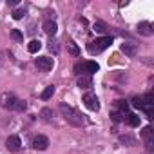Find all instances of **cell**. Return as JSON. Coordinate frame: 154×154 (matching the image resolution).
I'll return each instance as SVG.
<instances>
[{"instance_id": "obj_1", "label": "cell", "mask_w": 154, "mask_h": 154, "mask_svg": "<svg viewBox=\"0 0 154 154\" xmlns=\"http://www.w3.org/2000/svg\"><path fill=\"white\" fill-rule=\"evenodd\" d=\"M60 112H62L63 120H65L67 123L74 125V127H84V125L87 123V120L84 118V114H82L80 111L72 109V107L67 105V103H60Z\"/></svg>"}, {"instance_id": "obj_2", "label": "cell", "mask_w": 154, "mask_h": 154, "mask_svg": "<svg viewBox=\"0 0 154 154\" xmlns=\"http://www.w3.org/2000/svg\"><path fill=\"white\" fill-rule=\"evenodd\" d=\"M112 44V36H102V38H96L93 42L87 44V51L91 54H100L103 49H107L109 45Z\"/></svg>"}, {"instance_id": "obj_3", "label": "cell", "mask_w": 154, "mask_h": 154, "mask_svg": "<svg viewBox=\"0 0 154 154\" xmlns=\"http://www.w3.org/2000/svg\"><path fill=\"white\" fill-rule=\"evenodd\" d=\"M82 102L85 103V107H87L89 111H94V112L100 111V100H98V96H96L94 93H85L84 98H82Z\"/></svg>"}, {"instance_id": "obj_4", "label": "cell", "mask_w": 154, "mask_h": 154, "mask_svg": "<svg viewBox=\"0 0 154 154\" xmlns=\"http://www.w3.org/2000/svg\"><path fill=\"white\" fill-rule=\"evenodd\" d=\"M141 140H143V143H145L147 150H149V152H152V150H154V131H152V127H150V125H147V127L141 131Z\"/></svg>"}, {"instance_id": "obj_5", "label": "cell", "mask_w": 154, "mask_h": 154, "mask_svg": "<svg viewBox=\"0 0 154 154\" xmlns=\"http://www.w3.org/2000/svg\"><path fill=\"white\" fill-rule=\"evenodd\" d=\"M0 102H2V107H6V109H9V111H17V105H18L20 98H17V96L11 94V93H4L2 98H0Z\"/></svg>"}, {"instance_id": "obj_6", "label": "cell", "mask_w": 154, "mask_h": 154, "mask_svg": "<svg viewBox=\"0 0 154 154\" xmlns=\"http://www.w3.org/2000/svg\"><path fill=\"white\" fill-rule=\"evenodd\" d=\"M31 145H33V149H35V150H45V149L49 147V138H47V136H44V134H38V136H35V138H33Z\"/></svg>"}, {"instance_id": "obj_7", "label": "cell", "mask_w": 154, "mask_h": 154, "mask_svg": "<svg viewBox=\"0 0 154 154\" xmlns=\"http://www.w3.org/2000/svg\"><path fill=\"white\" fill-rule=\"evenodd\" d=\"M35 63H36V67H38L40 71H44V72L51 71V69H53V65H54L53 58H49V56H38Z\"/></svg>"}, {"instance_id": "obj_8", "label": "cell", "mask_w": 154, "mask_h": 154, "mask_svg": "<svg viewBox=\"0 0 154 154\" xmlns=\"http://www.w3.org/2000/svg\"><path fill=\"white\" fill-rule=\"evenodd\" d=\"M6 147H8L11 152H18V150L22 149V140H20V136L11 134V136L6 140Z\"/></svg>"}, {"instance_id": "obj_9", "label": "cell", "mask_w": 154, "mask_h": 154, "mask_svg": "<svg viewBox=\"0 0 154 154\" xmlns=\"http://www.w3.org/2000/svg\"><path fill=\"white\" fill-rule=\"evenodd\" d=\"M136 29H138V33H140L141 36H152V35H154V27H152L150 22H140Z\"/></svg>"}, {"instance_id": "obj_10", "label": "cell", "mask_w": 154, "mask_h": 154, "mask_svg": "<svg viewBox=\"0 0 154 154\" xmlns=\"http://www.w3.org/2000/svg\"><path fill=\"white\" fill-rule=\"evenodd\" d=\"M122 53H123L125 56H129V58H134V56L138 54V47H136V44H132V42H125V44H122Z\"/></svg>"}, {"instance_id": "obj_11", "label": "cell", "mask_w": 154, "mask_h": 154, "mask_svg": "<svg viewBox=\"0 0 154 154\" xmlns=\"http://www.w3.org/2000/svg\"><path fill=\"white\" fill-rule=\"evenodd\" d=\"M42 29H44V33H45V35L54 36V35H56V31H58V26H56V22H54V20H45V22H44V26H42Z\"/></svg>"}, {"instance_id": "obj_12", "label": "cell", "mask_w": 154, "mask_h": 154, "mask_svg": "<svg viewBox=\"0 0 154 154\" xmlns=\"http://www.w3.org/2000/svg\"><path fill=\"white\" fill-rule=\"evenodd\" d=\"M78 87H82V89H89V87H93V78L89 74H82V76H78Z\"/></svg>"}, {"instance_id": "obj_13", "label": "cell", "mask_w": 154, "mask_h": 154, "mask_svg": "<svg viewBox=\"0 0 154 154\" xmlns=\"http://www.w3.org/2000/svg\"><path fill=\"white\" fill-rule=\"evenodd\" d=\"M74 74H87V62H76L74 63Z\"/></svg>"}, {"instance_id": "obj_14", "label": "cell", "mask_w": 154, "mask_h": 154, "mask_svg": "<svg viewBox=\"0 0 154 154\" xmlns=\"http://www.w3.org/2000/svg\"><path fill=\"white\" fill-rule=\"evenodd\" d=\"M40 49H42V42H40V40H31V42L27 44V51H29L31 54L38 53Z\"/></svg>"}, {"instance_id": "obj_15", "label": "cell", "mask_w": 154, "mask_h": 154, "mask_svg": "<svg viewBox=\"0 0 154 154\" xmlns=\"http://www.w3.org/2000/svg\"><path fill=\"white\" fill-rule=\"evenodd\" d=\"M123 122H127L131 127H138V125H140V116H138V114H127Z\"/></svg>"}, {"instance_id": "obj_16", "label": "cell", "mask_w": 154, "mask_h": 154, "mask_svg": "<svg viewBox=\"0 0 154 154\" xmlns=\"http://www.w3.org/2000/svg\"><path fill=\"white\" fill-rule=\"evenodd\" d=\"M116 105H118V112H122L123 116H127V114H129V103H127L125 100H118V102H116Z\"/></svg>"}, {"instance_id": "obj_17", "label": "cell", "mask_w": 154, "mask_h": 154, "mask_svg": "<svg viewBox=\"0 0 154 154\" xmlns=\"http://www.w3.org/2000/svg\"><path fill=\"white\" fill-rule=\"evenodd\" d=\"M120 143H123V145H129V147H134L138 141L132 138V136H129V134H125V136H120Z\"/></svg>"}, {"instance_id": "obj_18", "label": "cell", "mask_w": 154, "mask_h": 154, "mask_svg": "<svg viewBox=\"0 0 154 154\" xmlns=\"http://www.w3.org/2000/svg\"><path fill=\"white\" fill-rule=\"evenodd\" d=\"M67 47H69V53H71L72 56H78V54H80V49H78V45H76V44H74L72 40H69Z\"/></svg>"}, {"instance_id": "obj_19", "label": "cell", "mask_w": 154, "mask_h": 154, "mask_svg": "<svg viewBox=\"0 0 154 154\" xmlns=\"http://www.w3.org/2000/svg\"><path fill=\"white\" fill-rule=\"evenodd\" d=\"M53 94H54V85H47L45 91L42 93V100H49Z\"/></svg>"}, {"instance_id": "obj_20", "label": "cell", "mask_w": 154, "mask_h": 154, "mask_svg": "<svg viewBox=\"0 0 154 154\" xmlns=\"http://www.w3.org/2000/svg\"><path fill=\"white\" fill-rule=\"evenodd\" d=\"M11 38H13L15 42H24V35H22V31H18V29H11Z\"/></svg>"}, {"instance_id": "obj_21", "label": "cell", "mask_w": 154, "mask_h": 154, "mask_svg": "<svg viewBox=\"0 0 154 154\" xmlns=\"http://www.w3.org/2000/svg\"><path fill=\"white\" fill-rule=\"evenodd\" d=\"M40 116H42V118H44L45 122H49V120H53V116H54V112H53L51 109H47V107H45V109H42V112H40Z\"/></svg>"}, {"instance_id": "obj_22", "label": "cell", "mask_w": 154, "mask_h": 154, "mask_svg": "<svg viewBox=\"0 0 154 154\" xmlns=\"http://www.w3.org/2000/svg\"><path fill=\"white\" fill-rule=\"evenodd\" d=\"M98 69H100V65H98L96 62H87V74H89V76H91L93 72H96Z\"/></svg>"}, {"instance_id": "obj_23", "label": "cell", "mask_w": 154, "mask_h": 154, "mask_svg": "<svg viewBox=\"0 0 154 154\" xmlns=\"http://www.w3.org/2000/svg\"><path fill=\"white\" fill-rule=\"evenodd\" d=\"M111 118H112L114 122H123V120H125V116H123L122 112H118V111H112V112H111Z\"/></svg>"}, {"instance_id": "obj_24", "label": "cell", "mask_w": 154, "mask_h": 154, "mask_svg": "<svg viewBox=\"0 0 154 154\" xmlns=\"http://www.w3.org/2000/svg\"><path fill=\"white\" fill-rule=\"evenodd\" d=\"M24 15H26V9H15V11H13V18H15V20H20Z\"/></svg>"}, {"instance_id": "obj_25", "label": "cell", "mask_w": 154, "mask_h": 154, "mask_svg": "<svg viewBox=\"0 0 154 154\" xmlns=\"http://www.w3.org/2000/svg\"><path fill=\"white\" fill-rule=\"evenodd\" d=\"M105 29H107V26H105L103 22H96V24H94V31H98V33H103Z\"/></svg>"}, {"instance_id": "obj_26", "label": "cell", "mask_w": 154, "mask_h": 154, "mask_svg": "<svg viewBox=\"0 0 154 154\" xmlns=\"http://www.w3.org/2000/svg\"><path fill=\"white\" fill-rule=\"evenodd\" d=\"M49 49H51L53 53H58V51H60V47H58V42H56V40H51V42H49Z\"/></svg>"}, {"instance_id": "obj_27", "label": "cell", "mask_w": 154, "mask_h": 154, "mask_svg": "<svg viewBox=\"0 0 154 154\" xmlns=\"http://www.w3.org/2000/svg\"><path fill=\"white\" fill-rule=\"evenodd\" d=\"M132 107L141 109V96H134V98H132Z\"/></svg>"}, {"instance_id": "obj_28", "label": "cell", "mask_w": 154, "mask_h": 154, "mask_svg": "<svg viewBox=\"0 0 154 154\" xmlns=\"http://www.w3.org/2000/svg\"><path fill=\"white\" fill-rule=\"evenodd\" d=\"M26 107H27V103H26L24 100H20V102H18V105H17V111H20V112H22V111H26Z\"/></svg>"}, {"instance_id": "obj_29", "label": "cell", "mask_w": 154, "mask_h": 154, "mask_svg": "<svg viewBox=\"0 0 154 154\" xmlns=\"http://www.w3.org/2000/svg\"><path fill=\"white\" fill-rule=\"evenodd\" d=\"M8 4H9V6H17V4H18V0H8Z\"/></svg>"}]
</instances>
